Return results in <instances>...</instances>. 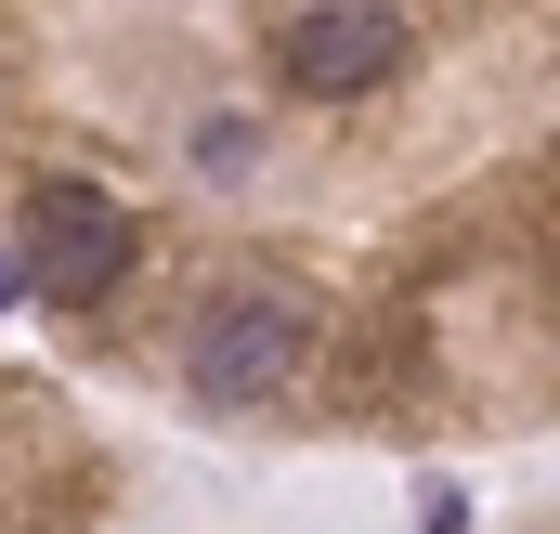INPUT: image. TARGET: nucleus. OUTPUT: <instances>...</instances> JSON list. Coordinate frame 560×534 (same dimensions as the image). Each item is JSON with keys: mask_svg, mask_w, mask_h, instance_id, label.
<instances>
[{"mask_svg": "<svg viewBox=\"0 0 560 534\" xmlns=\"http://www.w3.org/2000/svg\"><path fill=\"white\" fill-rule=\"evenodd\" d=\"M418 534H469V496H456V483H430V496H418Z\"/></svg>", "mask_w": 560, "mask_h": 534, "instance_id": "obj_5", "label": "nucleus"}, {"mask_svg": "<svg viewBox=\"0 0 560 534\" xmlns=\"http://www.w3.org/2000/svg\"><path fill=\"white\" fill-rule=\"evenodd\" d=\"M300 352H313L300 300H209L196 339H183V379L209 404H275L287 379H300Z\"/></svg>", "mask_w": 560, "mask_h": 534, "instance_id": "obj_3", "label": "nucleus"}, {"mask_svg": "<svg viewBox=\"0 0 560 534\" xmlns=\"http://www.w3.org/2000/svg\"><path fill=\"white\" fill-rule=\"evenodd\" d=\"M261 170V118H196V183H248Z\"/></svg>", "mask_w": 560, "mask_h": 534, "instance_id": "obj_4", "label": "nucleus"}, {"mask_svg": "<svg viewBox=\"0 0 560 534\" xmlns=\"http://www.w3.org/2000/svg\"><path fill=\"white\" fill-rule=\"evenodd\" d=\"M287 13H300V0H287Z\"/></svg>", "mask_w": 560, "mask_h": 534, "instance_id": "obj_6", "label": "nucleus"}, {"mask_svg": "<svg viewBox=\"0 0 560 534\" xmlns=\"http://www.w3.org/2000/svg\"><path fill=\"white\" fill-rule=\"evenodd\" d=\"M405 53H418V26H405L392 0H300V13L275 26V66L313 92V105H339V92H378Z\"/></svg>", "mask_w": 560, "mask_h": 534, "instance_id": "obj_2", "label": "nucleus"}, {"mask_svg": "<svg viewBox=\"0 0 560 534\" xmlns=\"http://www.w3.org/2000/svg\"><path fill=\"white\" fill-rule=\"evenodd\" d=\"M131 209L92 183V170H52L39 196H26V287H52V300H105L118 274H131Z\"/></svg>", "mask_w": 560, "mask_h": 534, "instance_id": "obj_1", "label": "nucleus"}]
</instances>
